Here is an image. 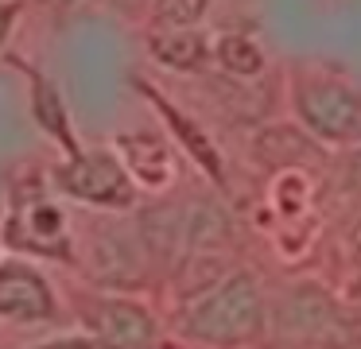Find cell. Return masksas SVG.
<instances>
[{"label":"cell","mask_w":361,"mask_h":349,"mask_svg":"<svg viewBox=\"0 0 361 349\" xmlns=\"http://www.w3.org/2000/svg\"><path fill=\"white\" fill-rule=\"evenodd\" d=\"M0 314L16 322H47L55 318V295L24 264H4L0 268Z\"/></svg>","instance_id":"6"},{"label":"cell","mask_w":361,"mask_h":349,"mask_svg":"<svg viewBox=\"0 0 361 349\" xmlns=\"http://www.w3.org/2000/svg\"><path fill=\"white\" fill-rule=\"evenodd\" d=\"M117 155L125 163V171L144 183L148 190H159V186L171 183L175 167H171V152L159 136L152 132H128V136H117Z\"/></svg>","instance_id":"8"},{"label":"cell","mask_w":361,"mask_h":349,"mask_svg":"<svg viewBox=\"0 0 361 349\" xmlns=\"http://www.w3.org/2000/svg\"><path fill=\"white\" fill-rule=\"evenodd\" d=\"M8 245L32 248L39 256H63V260H71L66 214L51 198H35L32 206H20L8 221Z\"/></svg>","instance_id":"5"},{"label":"cell","mask_w":361,"mask_h":349,"mask_svg":"<svg viewBox=\"0 0 361 349\" xmlns=\"http://www.w3.org/2000/svg\"><path fill=\"white\" fill-rule=\"evenodd\" d=\"M55 186L71 198L86 202V206H102V209H128L136 202V183L125 171L117 152H74L66 163L55 167Z\"/></svg>","instance_id":"3"},{"label":"cell","mask_w":361,"mask_h":349,"mask_svg":"<svg viewBox=\"0 0 361 349\" xmlns=\"http://www.w3.org/2000/svg\"><path fill=\"white\" fill-rule=\"evenodd\" d=\"M214 59L233 78H260L264 74V51L249 35H221L214 43Z\"/></svg>","instance_id":"12"},{"label":"cell","mask_w":361,"mask_h":349,"mask_svg":"<svg viewBox=\"0 0 361 349\" xmlns=\"http://www.w3.org/2000/svg\"><path fill=\"white\" fill-rule=\"evenodd\" d=\"M86 326L109 349H156V322L140 302L128 299H86Z\"/></svg>","instance_id":"4"},{"label":"cell","mask_w":361,"mask_h":349,"mask_svg":"<svg viewBox=\"0 0 361 349\" xmlns=\"http://www.w3.org/2000/svg\"><path fill=\"white\" fill-rule=\"evenodd\" d=\"M148 51L156 62H164L167 70H202L210 62L214 47L198 27H152Z\"/></svg>","instance_id":"10"},{"label":"cell","mask_w":361,"mask_h":349,"mask_svg":"<svg viewBox=\"0 0 361 349\" xmlns=\"http://www.w3.org/2000/svg\"><path fill=\"white\" fill-rule=\"evenodd\" d=\"M35 349H109L102 338H55V341H43Z\"/></svg>","instance_id":"14"},{"label":"cell","mask_w":361,"mask_h":349,"mask_svg":"<svg viewBox=\"0 0 361 349\" xmlns=\"http://www.w3.org/2000/svg\"><path fill=\"white\" fill-rule=\"evenodd\" d=\"M20 70H24L27 82H32V121L39 124L55 144H63L66 155H74L78 152V140H74V132H71V113H66L63 90H59L43 70L24 66V62H20Z\"/></svg>","instance_id":"9"},{"label":"cell","mask_w":361,"mask_h":349,"mask_svg":"<svg viewBox=\"0 0 361 349\" xmlns=\"http://www.w3.org/2000/svg\"><path fill=\"white\" fill-rule=\"evenodd\" d=\"M47 4H51V8H63V12H66V8H74L78 0H47Z\"/></svg>","instance_id":"16"},{"label":"cell","mask_w":361,"mask_h":349,"mask_svg":"<svg viewBox=\"0 0 361 349\" xmlns=\"http://www.w3.org/2000/svg\"><path fill=\"white\" fill-rule=\"evenodd\" d=\"M144 245L136 237L125 233H97L94 237V260H90V276H97L105 287H136L144 276V260H140Z\"/></svg>","instance_id":"7"},{"label":"cell","mask_w":361,"mask_h":349,"mask_svg":"<svg viewBox=\"0 0 361 349\" xmlns=\"http://www.w3.org/2000/svg\"><path fill=\"white\" fill-rule=\"evenodd\" d=\"M140 90H144V97H148L152 105L159 109V113H164V121L171 124V132L179 136V144L190 152V159H195L198 167H202L206 175L214 178V183H221V178H226V167H221V155H218V147L210 144V136H206V132L198 128L195 121H190V116H183L159 90H152V85H144V82H140Z\"/></svg>","instance_id":"11"},{"label":"cell","mask_w":361,"mask_h":349,"mask_svg":"<svg viewBox=\"0 0 361 349\" xmlns=\"http://www.w3.org/2000/svg\"><path fill=\"white\" fill-rule=\"evenodd\" d=\"M152 27H198L214 0H148Z\"/></svg>","instance_id":"13"},{"label":"cell","mask_w":361,"mask_h":349,"mask_svg":"<svg viewBox=\"0 0 361 349\" xmlns=\"http://www.w3.org/2000/svg\"><path fill=\"white\" fill-rule=\"evenodd\" d=\"M16 16H20V0H0V47L8 43L12 27H16Z\"/></svg>","instance_id":"15"},{"label":"cell","mask_w":361,"mask_h":349,"mask_svg":"<svg viewBox=\"0 0 361 349\" xmlns=\"http://www.w3.org/2000/svg\"><path fill=\"white\" fill-rule=\"evenodd\" d=\"M260 326H264V299H260L257 276H249V271H237L221 287L206 291L183 318V330L190 338L226 349L252 341L260 333Z\"/></svg>","instance_id":"1"},{"label":"cell","mask_w":361,"mask_h":349,"mask_svg":"<svg viewBox=\"0 0 361 349\" xmlns=\"http://www.w3.org/2000/svg\"><path fill=\"white\" fill-rule=\"evenodd\" d=\"M295 116L322 144H361V93L338 78L295 74L291 78Z\"/></svg>","instance_id":"2"}]
</instances>
